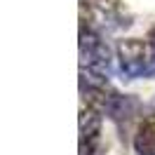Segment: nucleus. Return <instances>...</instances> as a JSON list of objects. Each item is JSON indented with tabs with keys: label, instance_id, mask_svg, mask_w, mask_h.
<instances>
[{
	"label": "nucleus",
	"instance_id": "1",
	"mask_svg": "<svg viewBox=\"0 0 155 155\" xmlns=\"http://www.w3.org/2000/svg\"><path fill=\"white\" fill-rule=\"evenodd\" d=\"M117 59L129 78H139L148 73V57H146V47L141 40H122L117 45Z\"/></svg>",
	"mask_w": 155,
	"mask_h": 155
},
{
	"label": "nucleus",
	"instance_id": "2",
	"mask_svg": "<svg viewBox=\"0 0 155 155\" xmlns=\"http://www.w3.org/2000/svg\"><path fill=\"white\" fill-rule=\"evenodd\" d=\"M80 54H82V61L89 68H94V71H108L110 68L108 47L101 42V38H99L97 33H92V31L82 28V33H80Z\"/></svg>",
	"mask_w": 155,
	"mask_h": 155
},
{
	"label": "nucleus",
	"instance_id": "3",
	"mask_svg": "<svg viewBox=\"0 0 155 155\" xmlns=\"http://www.w3.org/2000/svg\"><path fill=\"white\" fill-rule=\"evenodd\" d=\"M99 129H101V117L94 108L80 113V155H94L99 146Z\"/></svg>",
	"mask_w": 155,
	"mask_h": 155
},
{
	"label": "nucleus",
	"instance_id": "4",
	"mask_svg": "<svg viewBox=\"0 0 155 155\" xmlns=\"http://www.w3.org/2000/svg\"><path fill=\"white\" fill-rule=\"evenodd\" d=\"M134 148L141 155H155V120L141 125L139 134L134 136Z\"/></svg>",
	"mask_w": 155,
	"mask_h": 155
},
{
	"label": "nucleus",
	"instance_id": "5",
	"mask_svg": "<svg viewBox=\"0 0 155 155\" xmlns=\"http://www.w3.org/2000/svg\"><path fill=\"white\" fill-rule=\"evenodd\" d=\"M148 45L153 49V59L148 61V73H155V26L150 28V33H148Z\"/></svg>",
	"mask_w": 155,
	"mask_h": 155
}]
</instances>
